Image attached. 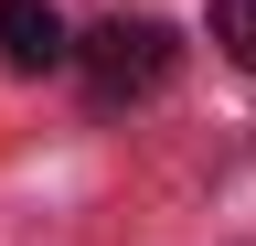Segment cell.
<instances>
[{
	"label": "cell",
	"mask_w": 256,
	"mask_h": 246,
	"mask_svg": "<svg viewBox=\"0 0 256 246\" xmlns=\"http://www.w3.org/2000/svg\"><path fill=\"white\" fill-rule=\"evenodd\" d=\"M75 54H86V86H96L107 107L160 97V86L182 75V33H171V22H107V33H86Z\"/></svg>",
	"instance_id": "cell-1"
},
{
	"label": "cell",
	"mask_w": 256,
	"mask_h": 246,
	"mask_svg": "<svg viewBox=\"0 0 256 246\" xmlns=\"http://www.w3.org/2000/svg\"><path fill=\"white\" fill-rule=\"evenodd\" d=\"M214 43L235 65H256V0H214Z\"/></svg>",
	"instance_id": "cell-3"
},
{
	"label": "cell",
	"mask_w": 256,
	"mask_h": 246,
	"mask_svg": "<svg viewBox=\"0 0 256 246\" xmlns=\"http://www.w3.org/2000/svg\"><path fill=\"white\" fill-rule=\"evenodd\" d=\"M64 22H54V0H0V65L11 75H54L64 65Z\"/></svg>",
	"instance_id": "cell-2"
}]
</instances>
